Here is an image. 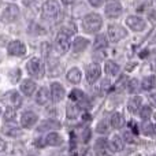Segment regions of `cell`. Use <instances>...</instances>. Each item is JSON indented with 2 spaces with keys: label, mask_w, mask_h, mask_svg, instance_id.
Returning a JSON list of instances; mask_svg holds the SVG:
<instances>
[{
  "label": "cell",
  "mask_w": 156,
  "mask_h": 156,
  "mask_svg": "<svg viewBox=\"0 0 156 156\" xmlns=\"http://www.w3.org/2000/svg\"><path fill=\"white\" fill-rule=\"evenodd\" d=\"M19 77H21V70H19V69H18V70H12V71H11V78H12V81H16Z\"/></svg>",
  "instance_id": "f35d334b"
},
{
  "label": "cell",
  "mask_w": 156,
  "mask_h": 156,
  "mask_svg": "<svg viewBox=\"0 0 156 156\" xmlns=\"http://www.w3.org/2000/svg\"><path fill=\"white\" fill-rule=\"evenodd\" d=\"M108 147V141L105 138H99V140L94 143V152H96L97 156H103L105 155V151H107Z\"/></svg>",
  "instance_id": "d6986e66"
},
{
  "label": "cell",
  "mask_w": 156,
  "mask_h": 156,
  "mask_svg": "<svg viewBox=\"0 0 156 156\" xmlns=\"http://www.w3.org/2000/svg\"><path fill=\"white\" fill-rule=\"evenodd\" d=\"M37 121H38V116L36 115L34 112H32V111H25L21 116V125L23 127L34 126V125L37 123Z\"/></svg>",
  "instance_id": "4fadbf2b"
},
{
  "label": "cell",
  "mask_w": 156,
  "mask_h": 156,
  "mask_svg": "<svg viewBox=\"0 0 156 156\" xmlns=\"http://www.w3.org/2000/svg\"><path fill=\"white\" fill-rule=\"evenodd\" d=\"M151 115H152V108H151V105H143V107L140 108V116H141V119L147 121V119H148Z\"/></svg>",
  "instance_id": "4dcf8cb0"
},
{
  "label": "cell",
  "mask_w": 156,
  "mask_h": 156,
  "mask_svg": "<svg viewBox=\"0 0 156 156\" xmlns=\"http://www.w3.org/2000/svg\"><path fill=\"white\" fill-rule=\"evenodd\" d=\"M78 111H80L78 104H69L67 105V118L69 119L77 118V116H78Z\"/></svg>",
  "instance_id": "f1b7e54d"
},
{
  "label": "cell",
  "mask_w": 156,
  "mask_h": 156,
  "mask_svg": "<svg viewBox=\"0 0 156 156\" xmlns=\"http://www.w3.org/2000/svg\"><path fill=\"white\" fill-rule=\"evenodd\" d=\"M7 51H8V54L12 55V56H22V55H25V52H26V47H25V44L22 43V41L14 40L8 44Z\"/></svg>",
  "instance_id": "9c48e42d"
},
{
  "label": "cell",
  "mask_w": 156,
  "mask_h": 156,
  "mask_svg": "<svg viewBox=\"0 0 156 156\" xmlns=\"http://www.w3.org/2000/svg\"><path fill=\"white\" fill-rule=\"evenodd\" d=\"M110 86H111V82L108 80H103L101 81V85H100V89H101V93L104 94L105 92L110 89Z\"/></svg>",
  "instance_id": "74e56055"
},
{
  "label": "cell",
  "mask_w": 156,
  "mask_h": 156,
  "mask_svg": "<svg viewBox=\"0 0 156 156\" xmlns=\"http://www.w3.org/2000/svg\"><path fill=\"white\" fill-rule=\"evenodd\" d=\"M137 86H138L137 80H130V82L127 83V90H129L130 93H136V89H137Z\"/></svg>",
  "instance_id": "8d00e7d4"
},
{
  "label": "cell",
  "mask_w": 156,
  "mask_h": 156,
  "mask_svg": "<svg viewBox=\"0 0 156 156\" xmlns=\"http://www.w3.org/2000/svg\"><path fill=\"white\" fill-rule=\"evenodd\" d=\"M151 103H152L154 105H156V93L151 94Z\"/></svg>",
  "instance_id": "7bdbcfd3"
},
{
  "label": "cell",
  "mask_w": 156,
  "mask_h": 156,
  "mask_svg": "<svg viewBox=\"0 0 156 156\" xmlns=\"http://www.w3.org/2000/svg\"><path fill=\"white\" fill-rule=\"evenodd\" d=\"M63 3H65V4H71V3L74 2V0H62Z\"/></svg>",
  "instance_id": "bcb514c9"
},
{
  "label": "cell",
  "mask_w": 156,
  "mask_h": 156,
  "mask_svg": "<svg viewBox=\"0 0 156 156\" xmlns=\"http://www.w3.org/2000/svg\"><path fill=\"white\" fill-rule=\"evenodd\" d=\"M82 119H86V121H90V115H89L88 112L82 114Z\"/></svg>",
  "instance_id": "f6af8a7d"
},
{
  "label": "cell",
  "mask_w": 156,
  "mask_h": 156,
  "mask_svg": "<svg viewBox=\"0 0 156 156\" xmlns=\"http://www.w3.org/2000/svg\"><path fill=\"white\" fill-rule=\"evenodd\" d=\"M111 125H112V127H115V129H121V127H123L125 119H123V116H122V114H119V112L114 114V115L111 116Z\"/></svg>",
  "instance_id": "4316f807"
},
{
  "label": "cell",
  "mask_w": 156,
  "mask_h": 156,
  "mask_svg": "<svg viewBox=\"0 0 156 156\" xmlns=\"http://www.w3.org/2000/svg\"><path fill=\"white\" fill-rule=\"evenodd\" d=\"M62 143H63V138H62V136L58 134V133H49L45 137V144H48V145H51V147H58Z\"/></svg>",
  "instance_id": "44dd1931"
},
{
  "label": "cell",
  "mask_w": 156,
  "mask_h": 156,
  "mask_svg": "<svg viewBox=\"0 0 156 156\" xmlns=\"http://www.w3.org/2000/svg\"><path fill=\"white\" fill-rule=\"evenodd\" d=\"M125 88H127V77L121 76V78L118 80V82H116V85H115V89L118 92H121V90H123Z\"/></svg>",
  "instance_id": "d6a6232c"
},
{
  "label": "cell",
  "mask_w": 156,
  "mask_h": 156,
  "mask_svg": "<svg viewBox=\"0 0 156 156\" xmlns=\"http://www.w3.org/2000/svg\"><path fill=\"white\" fill-rule=\"evenodd\" d=\"M152 156H154V155H152Z\"/></svg>",
  "instance_id": "f907efd6"
},
{
  "label": "cell",
  "mask_w": 156,
  "mask_h": 156,
  "mask_svg": "<svg viewBox=\"0 0 156 156\" xmlns=\"http://www.w3.org/2000/svg\"><path fill=\"white\" fill-rule=\"evenodd\" d=\"M51 100V92H48L45 88H41L36 94V101L40 105H45Z\"/></svg>",
  "instance_id": "e0dca14e"
},
{
  "label": "cell",
  "mask_w": 156,
  "mask_h": 156,
  "mask_svg": "<svg viewBox=\"0 0 156 156\" xmlns=\"http://www.w3.org/2000/svg\"><path fill=\"white\" fill-rule=\"evenodd\" d=\"M43 16L45 19H55L60 12V5L56 0H47L41 8Z\"/></svg>",
  "instance_id": "3957f363"
},
{
  "label": "cell",
  "mask_w": 156,
  "mask_h": 156,
  "mask_svg": "<svg viewBox=\"0 0 156 156\" xmlns=\"http://www.w3.org/2000/svg\"><path fill=\"white\" fill-rule=\"evenodd\" d=\"M0 114H2V108H0Z\"/></svg>",
  "instance_id": "c3c4849f"
},
{
  "label": "cell",
  "mask_w": 156,
  "mask_h": 156,
  "mask_svg": "<svg viewBox=\"0 0 156 156\" xmlns=\"http://www.w3.org/2000/svg\"><path fill=\"white\" fill-rule=\"evenodd\" d=\"M0 16H2V21L5 22V23H11V22L16 21L19 16V8L18 5L15 4H7L4 5V8L0 12Z\"/></svg>",
  "instance_id": "5b68a950"
},
{
  "label": "cell",
  "mask_w": 156,
  "mask_h": 156,
  "mask_svg": "<svg viewBox=\"0 0 156 156\" xmlns=\"http://www.w3.org/2000/svg\"><path fill=\"white\" fill-rule=\"evenodd\" d=\"M89 45V40L83 37H76V40L73 41V51L74 52H82L83 49H86V47Z\"/></svg>",
  "instance_id": "ffe728a7"
},
{
  "label": "cell",
  "mask_w": 156,
  "mask_h": 156,
  "mask_svg": "<svg viewBox=\"0 0 156 156\" xmlns=\"http://www.w3.org/2000/svg\"><path fill=\"white\" fill-rule=\"evenodd\" d=\"M141 86H143L144 90H152V89L156 88V76H148L143 80L141 82Z\"/></svg>",
  "instance_id": "cb8c5ba5"
},
{
  "label": "cell",
  "mask_w": 156,
  "mask_h": 156,
  "mask_svg": "<svg viewBox=\"0 0 156 156\" xmlns=\"http://www.w3.org/2000/svg\"><path fill=\"white\" fill-rule=\"evenodd\" d=\"M123 140H122V137L121 136H118V134H115V136H112L111 137V140L108 141V147H110V149L111 151H114V152H121L122 149H123Z\"/></svg>",
  "instance_id": "9a60e30c"
},
{
  "label": "cell",
  "mask_w": 156,
  "mask_h": 156,
  "mask_svg": "<svg viewBox=\"0 0 156 156\" xmlns=\"http://www.w3.org/2000/svg\"><path fill=\"white\" fill-rule=\"evenodd\" d=\"M71 138H74L76 141H80V143L86 144L90 138V129L85 126H77L76 129L71 132Z\"/></svg>",
  "instance_id": "52a82bcc"
},
{
  "label": "cell",
  "mask_w": 156,
  "mask_h": 156,
  "mask_svg": "<svg viewBox=\"0 0 156 156\" xmlns=\"http://www.w3.org/2000/svg\"><path fill=\"white\" fill-rule=\"evenodd\" d=\"M97 133H101V134H104V133H107L108 130H110V126H108V122L107 121H100L99 123H97Z\"/></svg>",
  "instance_id": "836d02e7"
},
{
  "label": "cell",
  "mask_w": 156,
  "mask_h": 156,
  "mask_svg": "<svg viewBox=\"0 0 156 156\" xmlns=\"http://www.w3.org/2000/svg\"><path fill=\"white\" fill-rule=\"evenodd\" d=\"M125 137H126V140H127V141L133 143V140H132V134H130V132H126V133H125Z\"/></svg>",
  "instance_id": "b9f144b4"
},
{
  "label": "cell",
  "mask_w": 156,
  "mask_h": 156,
  "mask_svg": "<svg viewBox=\"0 0 156 156\" xmlns=\"http://www.w3.org/2000/svg\"><path fill=\"white\" fill-rule=\"evenodd\" d=\"M66 92H65V88L62 86V83L59 82H52L51 83V99L54 101H60V100L65 97Z\"/></svg>",
  "instance_id": "7c38bea8"
},
{
  "label": "cell",
  "mask_w": 156,
  "mask_h": 156,
  "mask_svg": "<svg viewBox=\"0 0 156 156\" xmlns=\"http://www.w3.org/2000/svg\"><path fill=\"white\" fill-rule=\"evenodd\" d=\"M101 25H103V19L99 14H88L82 19V29L86 33L99 32Z\"/></svg>",
  "instance_id": "7a4b0ae2"
},
{
  "label": "cell",
  "mask_w": 156,
  "mask_h": 156,
  "mask_svg": "<svg viewBox=\"0 0 156 156\" xmlns=\"http://www.w3.org/2000/svg\"><path fill=\"white\" fill-rule=\"evenodd\" d=\"M0 60H2V58H0Z\"/></svg>",
  "instance_id": "681fc988"
},
{
  "label": "cell",
  "mask_w": 156,
  "mask_h": 156,
  "mask_svg": "<svg viewBox=\"0 0 156 156\" xmlns=\"http://www.w3.org/2000/svg\"><path fill=\"white\" fill-rule=\"evenodd\" d=\"M126 36H127V30L123 29L122 26H119V25H110L108 26V38L112 43H118Z\"/></svg>",
  "instance_id": "8992f818"
},
{
  "label": "cell",
  "mask_w": 156,
  "mask_h": 156,
  "mask_svg": "<svg viewBox=\"0 0 156 156\" xmlns=\"http://www.w3.org/2000/svg\"><path fill=\"white\" fill-rule=\"evenodd\" d=\"M126 25L132 30H134V32H143V30L147 27L145 21H144L143 18H140V16H136V15L127 16L126 18Z\"/></svg>",
  "instance_id": "ba28073f"
},
{
  "label": "cell",
  "mask_w": 156,
  "mask_h": 156,
  "mask_svg": "<svg viewBox=\"0 0 156 156\" xmlns=\"http://www.w3.org/2000/svg\"><path fill=\"white\" fill-rule=\"evenodd\" d=\"M76 30H66V29H62L59 32V34L56 36V40H55V48L59 54H66V52L70 49V36Z\"/></svg>",
  "instance_id": "6da1fadb"
},
{
  "label": "cell",
  "mask_w": 156,
  "mask_h": 156,
  "mask_svg": "<svg viewBox=\"0 0 156 156\" xmlns=\"http://www.w3.org/2000/svg\"><path fill=\"white\" fill-rule=\"evenodd\" d=\"M3 133L7 134L8 137H18L21 134V129H18L16 126H4L3 127Z\"/></svg>",
  "instance_id": "83f0119b"
},
{
  "label": "cell",
  "mask_w": 156,
  "mask_h": 156,
  "mask_svg": "<svg viewBox=\"0 0 156 156\" xmlns=\"http://www.w3.org/2000/svg\"><path fill=\"white\" fill-rule=\"evenodd\" d=\"M104 12H105V16H108V18H118L122 14V5L116 2L108 3L104 8Z\"/></svg>",
  "instance_id": "8fae6325"
},
{
  "label": "cell",
  "mask_w": 156,
  "mask_h": 156,
  "mask_svg": "<svg viewBox=\"0 0 156 156\" xmlns=\"http://www.w3.org/2000/svg\"><path fill=\"white\" fill-rule=\"evenodd\" d=\"M26 70L33 78H41L44 76V65L40 58H32L26 65Z\"/></svg>",
  "instance_id": "277c9868"
},
{
  "label": "cell",
  "mask_w": 156,
  "mask_h": 156,
  "mask_svg": "<svg viewBox=\"0 0 156 156\" xmlns=\"http://www.w3.org/2000/svg\"><path fill=\"white\" fill-rule=\"evenodd\" d=\"M119 70H121V67H119L115 62H112V60H107V62H105V65H104L105 74L114 77V76H116V74L119 73Z\"/></svg>",
  "instance_id": "7402d4cb"
},
{
  "label": "cell",
  "mask_w": 156,
  "mask_h": 156,
  "mask_svg": "<svg viewBox=\"0 0 156 156\" xmlns=\"http://www.w3.org/2000/svg\"><path fill=\"white\" fill-rule=\"evenodd\" d=\"M154 116H155V121H156V112H155V115H154Z\"/></svg>",
  "instance_id": "7dc6e473"
},
{
  "label": "cell",
  "mask_w": 156,
  "mask_h": 156,
  "mask_svg": "<svg viewBox=\"0 0 156 156\" xmlns=\"http://www.w3.org/2000/svg\"><path fill=\"white\" fill-rule=\"evenodd\" d=\"M143 133L147 136L154 134V126H152L151 123H148V122H145V123L143 125Z\"/></svg>",
  "instance_id": "d590c367"
},
{
  "label": "cell",
  "mask_w": 156,
  "mask_h": 156,
  "mask_svg": "<svg viewBox=\"0 0 156 156\" xmlns=\"http://www.w3.org/2000/svg\"><path fill=\"white\" fill-rule=\"evenodd\" d=\"M21 90H22V93L30 96V94H33L36 90V82L32 80H23L21 83Z\"/></svg>",
  "instance_id": "ac0fdd59"
},
{
  "label": "cell",
  "mask_w": 156,
  "mask_h": 156,
  "mask_svg": "<svg viewBox=\"0 0 156 156\" xmlns=\"http://www.w3.org/2000/svg\"><path fill=\"white\" fill-rule=\"evenodd\" d=\"M36 0H23V4L25 5H30V4H33Z\"/></svg>",
  "instance_id": "ee69618b"
},
{
  "label": "cell",
  "mask_w": 156,
  "mask_h": 156,
  "mask_svg": "<svg viewBox=\"0 0 156 156\" xmlns=\"http://www.w3.org/2000/svg\"><path fill=\"white\" fill-rule=\"evenodd\" d=\"M100 74H101V69L97 63H92L86 67V80H88L89 83H94L97 80L100 78Z\"/></svg>",
  "instance_id": "30bf717a"
},
{
  "label": "cell",
  "mask_w": 156,
  "mask_h": 156,
  "mask_svg": "<svg viewBox=\"0 0 156 156\" xmlns=\"http://www.w3.org/2000/svg\"><path fill=\"white\" fill-rule=\"evenodd\" d=\"M70 100L71 101H74V103H77L78 107H80V105L82 107V104H85L86 107L89 105L85 93H83L82 90H80V89H73V90L70 92Z\"/></svg>",
  "instance_id": "5bb4252c"
},
{
  "label": "cell",
  "mask_w": 156,
  "mask_h": 156,
  "mask_svg": "<svg viewBox=\"0 0 156 156\" xmlns=\"http://www.w3.org/2000/svg\"><path fill=\"white\" fill-rule=\"evenodd\" d=\"M15 116H16V112H15V108L12 107H8L4 112V119L5 122H14L15 121Z\"/></svg>",
  "instance_id": "1f68e13d"
},
{
  "label": "cell",
  "mask_w": 156,
  "mask_h": 156,
  "mask_svg": "<svg viewBox=\"0 0 156 156\" xmlns=\"http://www.w3.org/2000/svg\"><path fill=\"white\" fill-rule=\"evenodd\" d=\"M89 4L93 5V7H100L103 4V0H88Z\"/></svg>",
  "instance_id": "ab89813d"
},
{
  "label": "cell",
  "mask_w": 156,
  "mask_h": 156,
  "mask_svg": "<svg viewBox=\"0 0 156 156\" xmlns=\"http://www.w3.org/2000/svg\"><path fill=\"white\" fill-rule=\"evenodd\" d=\"M10 100H11V104H12L14 107L19 108L22 105V97H21V94H18V92H11Z\"/></svg>",
  "instance_id": "f546056e"
},
{
  "label": "cell",
  "mask_w": 156,
  "mask_h": 156,
  "mask_svg": "<svg viewBox=\"0 0 156 156\" xmlns=\"http://www.w3.org/2000/svg\"><path fill=\"white\" fill-rule=\"evenodd\" d=\"M107 45H108V40H107V37H105V34H99V36H96V38H94V43H93L94 49L107 48Z\"/></svg>",
  "instance_id": "d4e9b609"
},
{
  "label": "cell",
  "mask_w": 156,
  "mask_h": 156,
  "mask_svg": "<svg viewBox=\"0 0 156 156\" xmlns=\"http://www.w3.org/2000/svg\"><path fill=\"white\" fill-rule=\"evenodd\" d=\"M48 129H60V123L58 121H54V119H48V121L43 122V123L38 126V130H48Z\"/></svg>",
  "instance_id": "484cf974"
},
{
  "label": "cell",
  "mask_w": 156,
  "mask_h": 156,
  "mask_svg": "<svg viewBox=\"0 0 156 156\" xmlns=\"http://www.w3.org/2000/svg\"><path fill=\"white\" fill-rule=\"evenodd\" d=\"M85 149H82L81 147H78L77 144H74L73 147H71V156H83L85 155Z\"/></svg>",
  "instance_id": "e575fe53"
},
{
  "label": "cell",
  "mask_w": 156,
  "mask_h": 156,
  "mask_svg": "<svg viewBox=\"0 0 156 156\" xmlns=\"http://www.w3.org/2000/svg\"><path fill=\"white\" fill-rule=\"evenodd\" d=\"M7 149V143L3 138H0V152H4Z\"/></svg>",
  "instance_id": "60d3db41"
},
{
  "label": "cell",
  "mask_w": 156,
  "mask_h": 156,
  "mask_svg": "<svg viewBox=\"0 0 156 156\" xmlns=\"http://www.w3.org/2000/svg\"><path fill=\"white\" fill-rule=\"evenodd\" d=\"M66 77H67V81H70L71 83H80L81 78H82V74H81L80 69L73 67V69L69 70V73H67V76Z\"/></svg>",
  "instance_id": "603a6c76"
},
{
  "label": "cell",
  "mask_w": 156,
  "mask_h": 156,
  "mask_svg": "<svg viewBox=\"0 0 156 156\" xmlns=\"http://www.w3.org/2000/svg\"><path fill=\"white\" fill-rule=\"evenodd\" d=\"M141 107H143V97L141 96H133L132 99L129 100V103H127V108H129V111L133 114L138 112Z\"/></svg>",
  "instance_id": "2e32d148"
}]
</instances>
